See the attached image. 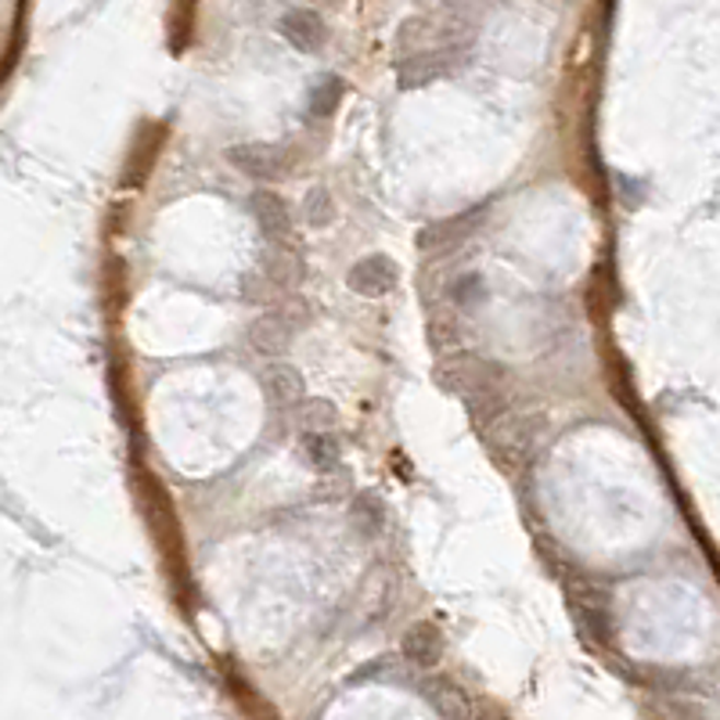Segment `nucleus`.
<instances>
[{
    "label": "nucleus",
    "instance_id": "7",
    "mask_svg": "<svg viewBox=\"0 0 720 720\" xmlns=\"http://www.w3.org/2000/svg\"><path fill=\"white\" fill-rule=\"evenodd\" d=\"M289 342H292V335L275 314L256 317L249 325V346L259 357H281L284 350H289Z\"/></svg>",
    "mask_w": 720,
    "mask_h": 720
},
{
    "label": "nucleus",
    "instance_id": "6",
    "mask_svg": "<svg viewBox=\"0 0 720 720\" xmlns=\"http://www.w3.org/2000/svg\"><path fill=\"white\" fill-rule=\"evenodd\" d=\"M295 421H300L303 437H335V429H339V407L332 400H310V396H303L295 404Z\"/></svg>",
    "mask_w": 720,
    "mask_h": 720
},
{
    "label": "nucleus",
    "instance_id": "13",
    "mask_svg": "<svg viewBox=\"0 0 720 720\" xmlns=\"http://www.w3.org/2000/svg\"><path fill=\"white\" fill-rule=\"evenodd\" d=\"M303 217L310 228H328L335 220V198L328 195V188H314L303 202Z\"/></svg>",
    "mask_w": 720,
    "mask_h": 720
},
{
    "label": "nucleus",
    "instance_id": "4",
    "mask_svg": "<svg viewBox=\"0 0 720 720\" xmlns=\"http://www.w3.org/2000/svg\"><path fill=\"white\" fill-rule=\"evenodd\" d=\"M259 386H264L270 404H281V407H295L306 396V382L300 375V368L284 364V360H275V364L264 368V375H259Z\"/></svg>",
    "mask_w": 720,
    "mask_h": 720
},
{
    "label": "nucleus",
    "instance_id": "8",
    "mask_svg": "<svg viewBox=\"0 0 720 720\" xmlns=\"http://www.w3.org/2000/svg\"><path fill=\"white\" fill-rule=\"evenodd\" d=\"M259 275L267 281H275L278 289H292V284H300L303 278V259L289 253V249H270L264 259H259Z\"/></svg>",
    "mask_w": 720,
    "mask_h": 720
},
{
    "label": "nucleus",
    "instance_id": "10",
    "mask_svg": "<svg viewBox=\"0 0 720 720\" xmlns=\"http://www.w3.org/2000/svg\"><path fill=\"white\" fill-rule=\"evenodd\" d=\"M303 462L317 472H332L342 462V446L335 437H303Z\"/></svg>",
    "mask_w": 720,
    "mask_h": 720
},
{
    "label": "nucleus",
    "instance_id": "11",
    "mask_svg": "<svg viewBox=\"0 0 720 720\" xmlns=\"http://www.w3.org/2000/svg\"><path fill=\"white\" fill-rule=\"evenodd\" d=\"M270 314H275L284 328H289L292 339H295V335H300L303 328L314 325V306H310L303 295H289V300H281L275 310H270Z\"/></svg>",
    "mask_w": 720,
    "mask_h": 720
},
{
    "label": "nucleus",
    "instance_id": "1",
    "mask_svg": "<svg viewBox=\"0 0 720 720\" xmlns=\"http://www.w3.org/2000/svg\"><path fill=\"white\" fill-rule=\"evenodd\" d=\"M228 163H231L234 170H242L245 177L278 181V177H284V170H289V155H284L281 148H275V144L249 141V144L228 148Z\"/></svg>",
    "mask_w": 720,
    "mask_h": 720
},
{
    "label": "nucleus",
    "instance_id": "9",
    "mask_svg": "<svg viewBox=\"0 0 720 720\" xmlns=\"http://www.w3.org/2000/svg\"><path fill=\"white\" fill-rule=\"evenodd\" d=\"M440 630L432 627V624H418L415 630H407V638H404V655L407 660H415V663H421V666H432L440 660Z\"/></svg>",
    "mask_w": 720,
    "mask_h": 720
},
{
    "label": "nucleus",
    "instance_id": "2",
    "mask_svg": "<svg viewBox=\"0 0 720 720\" xmlns=\"http://www.w3.org/2000/svg\"><path fill=\"white\" fill-rule=\"evenodd\" d=\"M346 281H350V289L357 295H371V300H379V295H386V292L396 289V284H400V267H396L390 256L375 253V256L357 259Z\"/></svg>",
    "mask_w": 720,
    "mask_h": 720
},
{
    "label": "nucleus",
    "instance_id": "3",
    "mask_svg": "<svg viewBox=\"0 0 720 720\" xmlns=\"http://www.w3.org/2000/svg\"><path fill=\"white\" fill-rule=\"evenodd\" d=\"M281 36L289 40L295 51H303V55H314V51H321V47L328 44V26H325V19L317 15L314 8H289V11H281Z\"/></svg>",
    "mask_w": 720,
    "mask_h": 720
},
{
    "label": "nucleus",
    "instance_id": "12",
    "mask_svg": "<svg viewBox=\"0 0 720 720\" xmlns=\"http://www.w3.org/2000/svg\"><path fill=\"white\" fill-rule=\"evenodd\" d=\"M339 102H342V80L339 77L317 80L314 94H310V116H332Z\"/></svg>",
    "mask_w": 720,
    "mask_h": 720
},
{
    "label": "nucleus",
    "instance_id": "5",
    "mask_svg": "<svg viewBox=\"0 0 720 720\" xmlns=\"http://www.w3.org/2000/svg\"><path fill=\"white\" fill-rule=\"evenodd\" d=\"M249 206H253V217H256V223H259V231H264L267 239L281 242L284 234H289L292 217H289V206H284V198H281V195L259 188V191L249 198Z\"/></svg>",
    "mask_w": 720,
    "mask_h": 720
}]
</instances>
